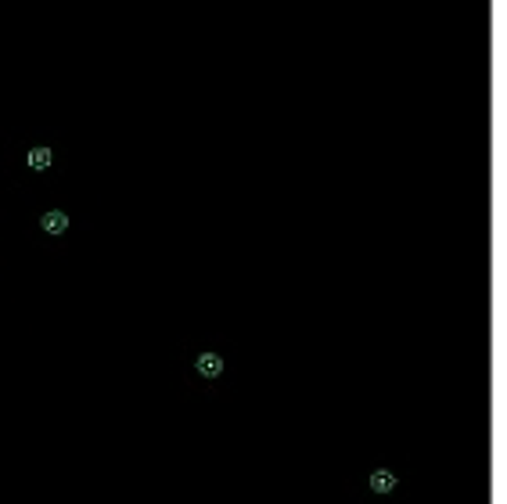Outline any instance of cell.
<instances>
[{"label": "cell", "instance_id": "1", "mask_svg": "<svg viewBox=\"0 0 507 504\" xmlns=\"http://www.w3.org/2000/svg\"><path fill=\"white\" fill-rule=\"evenodd\" d=\"M40 227H44V234H65L69 231V213L65 209H47V213H40Z\"/></svg>", "mask_w": 507, "mask_h": 504}, {"label": "cell", "instance_id": "2", "mask_svg": "<svg viewBox=\"0 0 507 504\" xmlns=\"http://www.w3.org/2000/svg\"><path fill=\"white\" fill-rule=\"evenodd\" d=\"M195 371L202 378H219V374H224V357H219V353H198Z\"/></svg>", "mask_w": 507, "mask_h": 504}, {"label": "cell", "instance_id": "3", "mask_svg": "<svg viewBox=\"0 0 507 504\" xmlns=\"http://www.w3.org/2000/svg\"><path fill=\"white\" fill-rule=\"evenodd\" d=\"M25 163H29V170H37V173H44V170H51V163H54V151L51 148H29L25 151Z\"/></svg>", "mask_w": 507, "mask_h": 504}, {"label": "cell", "instance_id": "4", "mask_svg": "<svg viewBox=\"0 0 507 504\" xmlns=\"http://www.w3.org/2000/svg\"><path fill=\"white\" fill-rule=\"evenodd\" d=\"M371 490L374 493H392L396 490V476H392L389 468H374L371 472Z\"/></svg>", "mask_w": 507, "mask_h": 504}]
</instances>
